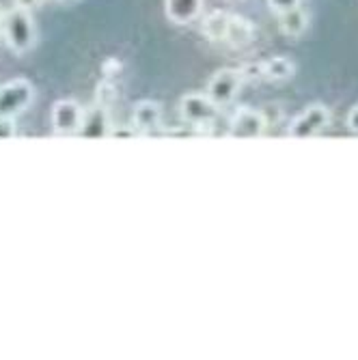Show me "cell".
Returning a JSON list of instances; mask_svg holds the SVG:
<instances>
[{
    "label": "cell",
    "mask_w": 358,
    "mask_h": 360,
    "mask_svg": "<svg viewBox=\"0 0 358 360\" xmlns=\"http://www.w3.org/2000/svg\"><path fill=\"white\" fill-rule=\"evenodd\" d=\"M205 0H165V13L177 26L197 22L203 13Z\"/></svg>",
    "instance_id": "cell-10"
},
{
    "label": "cell",
    "mask_w": 358,
    "mask_h": 360,
    "mask_svg": "<svg viewBox=\"0 0 358 360\" xmlns=\"http://www.w3.org/2000/svg\"><path fill=\"white\" fill-rule=\"evenodd\" d=\"M35 102V86L24 78H15L7 84H0V117L15 119L28 110Z\"/></svg>",
    "instance_id": "cell-2"
},
{
    "label": "cell",
    "mask_w": 358,
    "mask_h": 360,
    "mask_svg": "<svg viewBox=\"0 0 358 360\" xmlns=\"http://www.w3.org/2000/svg\"><path fill=\"white\" fill-rule=\"evenodd\" d=\"M229 22H231V13H226L222 9H216L212 13H207L201 22V32L216 44H222L226 39V32H229Z\"/></svg>",
    "instance_id": "cell-12"
},
{
    "label": "cell",
    "mask_w": 358,
    "mask_h": 360,
    "mask_svg": "<svg viewBox=\"0 0 358 360\" xmlns=\"http://www.w3.org/2000/svg\"><path fill=\"white\" fill-rule=\"evenodd\" d=\"M84 121V108L76 100H58L50 110L52 132L56 136H78Z\"/></svg>",
    "instance_id": "cell-7"
},
{
    "label": "cell",
    "mask_w": 358,
    "mask_h": 360,
    "mask_svg": "<svg viewBox=\"0 0 358 360\" xmlns=\"http://www.w3.org/2000/svg\"><path fill=\"white\" fill-rule=\"evenodd\" d=\"M309 26V15L302 7H294L279 13V28L287 37H300Z\"/></svg>",
    "instance_id": "cell-13"
},
{
    "label": "cell",
    "mask_w": 358,
    "mask_h": 360,
    "mask_svg": "<svg viewBox=\"0 0 358 360\" xmlns=\"http://www.w3.org/2000/svg\"><path fill=\"white\" fill-rule=\"evenodd\" d=\"M255 37V26L252 22H248L242 15H234L231 13V22H229V32H226L224 44H229L231 48H244L252 41Z\"/></svg>",
    "instance_id": "cell-14"
},
{
    "label": "cell",
    "mask_w": 358,
    "mask_h": 360,
    "mask_svg": "<svg viewBox=\"0 0 358 360\" xmlns=\"http://www.w3.org/2000/svg\"><path fill=\"white\" fill-rule=\"evenodd\" d=\"M244 82H246V80H244V76H242V70H236V68H222V70H218V72L210 78L205 95L210 97V100H212L218 108H224V106H229V104L236 100Z\"/></svg>",
    "instance_id": "cell-5"
},
{
    "label": "cell",
    "mask_w": 358,
    "mask_h": 360,
    "mask_svg": "<svg viewBox=\"0 0 358 360\" xmlns=\"http://www.w3.org/2000/svg\"><path fill=\"white\" fill-rule=\"evenodd\" d=\"M58 3H68V0H58Z\"/></svg>",
    "instance_id": "cell-23"
},
{
    "label": "cell",
    "mask_w": 358,
    "mask_h": 360,
    "mask_svg": "<svg viewBox=\"0 0 358 360\" xmlns=\"http://www.w3.org/2000/svg\"><path fill=\"white\" fill-rule=\"evenodd\" d=\"M268 7L279 15L283 11H289V9H294V7H300L302 0H266Z\"/></svg>",
    "instance_id": "cell-16"
},
{
    "label": "cell",
    "mask_w": 358,
    "mask_h": 360,
    "mask_svg": "<svg viewBox=\"0 0 358 360\" xmlns=\"http://www.w3.org/2000/svg\"><path fill=\"white\" fill-rule=\"evenodd\" d=\"M345 125H347V129H350L352 134H358V104L350 108L347 119H345Z\"/></svg>",
    "instance_id": "cell-19"
},
{
    "label": "cell",
    "mask_w": 358,
    "mask_h": 360,
    "mask_svg": "<svg viewBox=\"0 0 358 360\" xmlns=\"http://www.w3.org/2000/svg\"><path fill=\"white\" fill-rule=\"evenodd\" d=\"M113 125L115 123L110 119L108 108L95 104V106L84 110V121H82L78 136H82V139H110Z\"/></svg>",
    "instance_id": "cell-8"
},
{
    "label": "cell",
    "mask_w": 358,
    "mask_h": 360,
    "mask_svg": "<svg viewBox=\"0 0 358 360\" xmlns=\"http://www.w3.org/2000/svg\"><path fill=\"white\" fill-rule=\"evenodd\" d=\"M218 106L205 93H186L179 100V117L197 129H212L218 117Z\"/></svg>",
    "instance_id": "cell-3"
},
{
    "label": "cell",
    "mask_w": 358,
    "mask_h": 360,
    "mask_svg": "<svg viewBox=\"0 0 358 360\" xmlns=\"http://www.w3.org/2000/svg\"><path fill=\"white\" fill-rule=\"evenodd\" d=\"M268 127H270V121L266 112L250 108V106H242L229 119V132L226 134L231 139H262L266 136Z\"/></svg>",
    "instance_id": "cell-6"
},
{
    "label": "cell",
    "mask_w": 358,
    "mask_h": 360,
    "mask_svg": "<svg viewBox=\"0 0 358 360\" xmlns=\"http://www.w3.org/2000/svg\"><path fill=\"white\" fill-rule=\"evenodd\" d=\"M3 15H5V13L0 11V39H3Z\"/></svg>",
    "instance_id": "cell-22"
},
{
    "label": "cell",
    "mask_w": 358,
    "mask_h": 360,
    "mask_svg": "<svg viewBox=\"0 0 358 360\" xmlns=\"http://www.w3.org/2000/svg\"><path fill=\"white\" fill-rule=\"evenodd\" d=\"M132 125L139 132V136L158 132L162 125V106L153 100L136 102L132 108Z\"/></svg>",
    "instance_id": "cell-9"
},
{
    "label": "cell",
    "mask_w": 358,
    "mask_h": 360,
    "mask_svg": "<svg viewBox=\"0 0 358 360\" xmlns=\"http://www.w3.org/2000/svg\"><path fill=\"white\" fill-rule=\"evenodd\" d=\"M259 70H262V80L268 82H287L294 78L296 74V65L287 56H272L268 60L259 63Z\"/></svg>",
    "instance_id": "cell-11"
},
{
    "label": "cell",
    "mask_w": 358,
    "mask_h": 360,
    "mask_svg": "<svg viewBox=\"0 0 358 360\" xmlns=\"http://www.w3.org/2000/svg\"><path fill=\"white\" fill-rule=\"evenodd\" d=\"M117 100V86H115V80L113 78H104L100 84L95 89V104L100 106H110L113 102Z\"/></svg>",
    "instance_id": "cell-15"
},
{
    "label": "cell",
    "mask_w": 358,
    "mask_h": 360,
    "mask_svg": "<svg viewBox=\"0 0 358 360\" xmlns=\"http://www.w3.org/2000/svg\"><path fill=\"white\" fill-rule=\"evenodd\" d=\"M15 3V7H20V9H26V11H32V9H37L44 0H13Z\"/></svg>",
    "instance_id": "cell-21"
},
{
    "label": "cell",
    "mask_w": 358,
    "mask_h": 360,
    "mask_svg": "<svg viewBox=\"0 0 358 360\" xmlns=\"http://www.w3.org/2000/svg\"><path fill=\"white\" fill-rule=\"evenodd\" d=\"M139 136V132L134 129V125H113V132H110V139H134Z\"/></svg>",
    "instance_id": "cell-17"
},
{
    "label": "cell",
    "mask_w": 358,
    "mask_h": 360,
    "mask_svg": "<svg viewBox=\"0 0 358 360\" xmlns=\"http://www.w3.org/2000/svg\"><path fill=\"white\" fill-rule=\"evenodd\" d=\"M331 125V110L324 104L307 106L287 127L289 139H315L324 134V129Z\"/></svg>",
    "instance_id": "cell-4"
},
{
    "label": "cell",
    "mask_w": 358,
    "mask_h": 360,
    "mask_svg": "<svg viewBox=\"0 0 358 360\" xmlns=\"http://www.w3.org/2000/svg\"><path fill=\"white\" fill-rule=\"evenodd\" d=\"M0 139H15V123L0 117Z\"/></svg>",
    "instance_id": "cell-18"
},
{
    "label": "cell",
    "mask_w": 358,
    "mask_h": 360,
    "mask_svg": "<svg viewBox=\"0 0 358 360\" xmlns=\"http://www.w3.org/2000/svg\"><path fill=\"white\" fill-rule=\"evenodd\" d=\"M121 72V63L117 58H108L104 60V78H113L115 80V74Z\"/></svg>",
    "instance_id": "cell-20"
},
{
    "label": "cell",
    "mask_w": 358,
    "mask_h": 360,
    "mask_svg": "<svg viewBox=\"0 0 358 360\" xmlns=\"http://www.w3.org/2000/svg\"><path fill=\"white\" fill-rule=\"evenodd\" d=\"M3 39L13 54H26L37 46V26L30 11L13 7L3 15Z\"/></svg>",
    "instance_id": "cell-1"
}]
</instances>
